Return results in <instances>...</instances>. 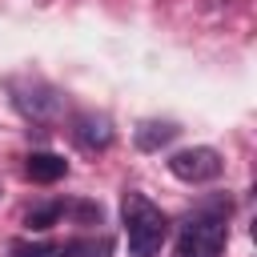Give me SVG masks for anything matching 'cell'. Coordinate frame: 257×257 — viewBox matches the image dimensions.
I'll list each match as a JSON object with an SVG mask.
<instances>
[{
  "mask_svg": "<svg viewBox=\"0 0 257 257\" xmlns=\"http://www.w3.org/2000/svg\"><path fill=\"white\" fill-rule=\"evenodd\" d=\"M24 173H28V181H36V185H52V181H60V177L68 173V161L56 157V153H32V157L24 161Z\"/></svg>",
  "mask_w": 257,
  "mask_h": 257,
  "instance_id": "5",
  "label": "cell"
},
{
  "mask_svg": "<svg viewBox=\"0 0 257 257\" xmlns=\"http://www.w3.org/2000/svg\"><path fill=\"white\" fill-rule=\"evenodd\" d=\"M120 217H124L128 257H157L165 237H169V217L145 193H124L120 197Z\"/></svg>",
  "mask_w": 257,
  "mask_h": 257,
  "instance_id": "1",
  "label": "cell"
},
{
  "mask_svg": "<svg viewBox=\"0 0 257 257\" xmlns=\"http://www.w3.org/2000/svg\"><path fill=\"white\" fill-rule=\"evenodd\" d=\"M72 137L80 149H108L112 145V124L108 116H96V112H80L72 120Z\"/></svg>",
  "mask_w": 257,
  "mask_h": 257,
  "instance_id": "4",
  "label": "cell"
},
{
  "mask_svg": "<svg viewBox=\"0 0 257 257\" xmlns=\"http://www.w3.org/2000/svg\"><path fill=\"white\" fill-rule=\"evenodd\" d=\"M221 169H225V161H221V153L209 149V145H193V149H181V153L169 157V173H173L177 181H185V185L217 181Z\"/></svg>",
  "mask_w": 257,
  "mask_h": 257,
  "instance_id": "3",
  "label": "cell"
},
{
  "mask_svg": "<svg viewBox=\"0 0 257 257\" xmlns=\"http://www.w3.org/2000/svg\"><path fill=\"white\" fill-rule=\"evenodd\" d=\"M60 217H64V205H60V201H52V205H40V209H28V217H24V225L40 233V229H52V225H56Z\"/></svg>",
  "mask_w": 257,
  "mask_h": 257,
  "instance_id": "7",
  "label": "cell"
},
{
  "mask_svg": "<svg viewBox=\"0 0 257 257\" xmlns=\"http://www.w3.org/2000/svg\"><path fill=\"white\" fill-rule=\"evenodd\" d=\"M177 133H181V128H177L173 120H145V124L137 128V149L157 153V149H161V145H169Z\"/></svg>",
  "mask_w": 257,
  "mask_h": 257,
  "instance_id": "6",
  "label": "cell"
},
{
  "mask_svg": "<svg viewBox=\"0 0 257 257\" xmlns=\"http://www.w3.org/2000/svg\"><path fill=\"white\" fill-rule=\"evenodd\" d=\"M229 245V225L217 213L189 217L177 233V257H221Z\"/></svg>",
  "mask_w": 257,
  "mask_h": 257,
  "instance_id": "2",
  "label": "cell"
}]
</instances>
